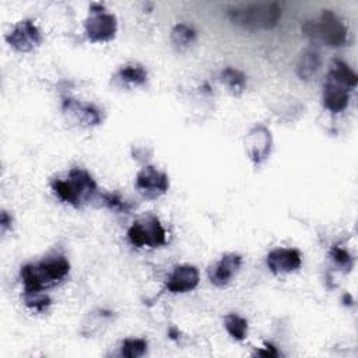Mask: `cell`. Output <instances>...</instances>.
Segmentation results:
<instances>
[{
	"label": "cell",
	"instance_id": "obj_1",
	"mask_svg": "<svg viewBox=\"0 0 358 358\" xmlns=\"http://www.w3.org/2000/svg\"><path fill=\"white\" fill-rule=\"evenodd\" d=\"M70 271V263L64 256H52L39 263L21 267L20 277L24 292H41L60 282Z\"/></svg>",
	"mask_w": 358,
	"mask_h": 358
},
{
	"label": "cell",
	"instance_id": "obj_2",
	"mask_svg": "<svg viewBox=\"0 0 358 358\" xmlns=\"http://www.w3.org/2000/svg\"><path fill=\"white\" fill-rule=\"evenodd\" d=\"M52 190L62 201L80 207L94 197L96 183L85 169L73 168L66 178L52 182Z\"/></svg>",
	"mask_w": 358,
	"mask_h": 358
},
{
	"label": "cell",
	"instance_id": "obj_3",
	"mask_svg": "<svg viewBox=\"0 0 358 358\" xmlns=\"http://www.w3.org/2000/svg\"><path fill=\"white\" fill-rule=\"evenodd\" d=\"M228 17L234 24L246 29H270L278 22L281 8L273 1L253 3L229 10Z\"/></svg>",
	"mask_w": 358,
	"mask_h": 358
},
{
	"label": "cell",
	"instance_id": "obj_4",
	"mask_svg": "<svg viewBox=\"0 0 358 358\" xmlns=\"http://www.w3.org/2000/svg\"><path fill=\"white\" fill-rule=\"evenodd\" d=\"M303 29L308 35L319 38L327 46L338 48L347 42V28L344 22L330 10H323L319 21L306 22Z\"/></svg>",
	"mask_w": 358,
	"mask_h": 358
},
{
	"label": "cell",
	"instance_id": "obj_5",
	"mask_svg": "<svg viewBox=\"0 0 358 358\" xmlns=\"http://www.w3.org/2000/svg\"><path fill=\"white\" fill-rule=\"evenodd\" d=\"M129 241L138 248H158L165 245L166 232L159 220L154 215H145L134 221L127 231Z\"/></svg>",
	"mask_w": 358,
	"mask_h": 358
},
{
	"label": "cell",
	"instance_id": "obj_6",
	"mask_svg": "<svg viewBox=\"0 0 358 358\" xmlns=\"http://www.w3.org/2000/svg\"><path fill=\"white\" fill-rule=\"evenodd\" d=\"M85 34L92 42H108L115 38L117 31L116 17L106 13L102 4L94 3L90 7V17L84 22Z\"/></svg>",
	"mask_w": 358,
	"mask_h": 358
},
{
	"label": "cell",
	"instance_id": "obj_7",
	"mask_svg": "<svg viewBox=\"0 0 358 358\" xmlns=\"http://www.w3.org/2000/svg\"><path fill=\"white\" fill-rule=\"evenodd\" d=\"M6 41L13 49L27 53L42 43V35L32 20H22L6 35Z\"/></svg>",
	"mask_w": 358,
	"mask_h": 358
},
{
	"label": "cell",
	"instance_id": "obj_8",
	"mask_svg": "<svg viewBox=\"0 0 358 358\" xmlns=\"http://www.w3.org/2000/svg\"><path fill=\"white\" fill-rule=\"evenodd\" d=\"M136 187L144 197L157 199L169 189V179L166 173L152 165H147L137 173Z\"/></svg>",
	"mask_w": 358,
	"mask_h": 358
},
{
	"label": "cell",
	"instance_id": "obj_9",
	"mask_svg": "<svg viewBox=\"0 0 358 358\" xmlns=\"http://www.w3.org/2000/svg\"><path fill=\"white\" fill-rule=\"evenodd\" d=\"M273 138L270 130L263 124L253 126L246 136V150L253 164H262L271 151Z\"/></svg>",
	"mask_w": 358,
	"mask_h": 358
},
{
	"label": "cell",
	"instance_id": "obj_10",
	"mask_svg": "<svg viewBox=\"0 0 358 358\" xmlns=\"http://www.w3.org/2000/svg\"><path fill=\"white\" fill-rule=\"evenodd\" d=\"M301 253L294 248H277L273 249L267 257V267L273 274L292 273L301 266Z\"/></svg>",
	"mask_w": 358,
	"mask_h": 358
},
{
	"label": "cell",
	"instance_id": "obj_11",
	"mask_svg": "<svg viewBox=\"0 0 358 358\" xmlns=\"http://www.w3.org/2000/svg\"><path fill=\"white\" fill-rule=\"evenodd\" d=\"M199 270L190 264H180L173 268L166 281V289L172 294H185L197 287Z\"/></svg>",
	"mask_w": 358,
	"mask_h": 358
},
{
	"label": "cell",
	"instance_id": "obj_12",
	"mask_svg": "<svg viewBox=\"0 0 358 358\" xmlns=\"http://www.w3.org/2000/svg\"><path fill=\"white\" fill-rule=\"evenodd\" d=\"M242 264V256L238 253H225L211 268L210 281L217 287H225L231 282Z\"/></svg>",
	"mask_w": 358,
	"mask_h": 358
},
{
	"label": "cell",
	"instance_id": "obj_13",
	"mask_svg": "<svg viewBox=\"0 0 358 358\" xmlns=\"http://www.w3.org/2000/svg\"><path fill=\"white\" fill-rule=\"evenodd\" d=\"M322 101H323V106L330 112H334V113L341 112L347 108L350 102V88L327 77L326 83L323 84Z\"/></svg>",
	"mask_w": 358,
	"mask_h": 358
},
{
	"label": "cell",
	"instance_id": "obj_14",
	"mask_svg": "<svg viewBox=\"0 0 358 358\" xmlns=\"http://www.w3.org/2000/svg\"><path fill=\"white\" fill-rule=\"evenodd\" d=\"M63 108L67 109L69 112H76L77 115L80 113V120L84 122L85 124H98L101 122L99 110L94 105L80 103L76 99H66L63 103Z\"/></svg>",
	"mask_w": 358,
	"mask_h": 358
},
{
	"label": "cell",
	"instance_id": "obj_15",
	"mask_svg": "<svg viewBox=\"0 0 358 358\" xmlns=\"http://www.w3.org/2000/svg\"><path fill=\"white\" fill-rule=\"evenodd\" d=\"M220 80L234 95H241L246 88L245 74L234 67H225L220 74Z\"/></svg>",
	"mask_w": 358,
	"mask_h": 358
},
{
	"label": "cell",
	"instance_id": "obj_16",
	"mask_svg": "<svg viewBox=\"0 0 358 358\" xmlns=\"http://www.w3.org/2000/svg\"><path fill=\"white\" fill-rule=\"evenodd\" d=\"M329 78L336 80L341 84H344L348 88H354L357 85V76L355 73L341 60H333L330 64V70L327 74Z\"/></svg>",
	"mask_w": 358,
	"mask_h": 358
},
{
	"label": "cell",
	"instance_id": "obj_17",
	"mask_svg": "<svg viewBox=\"0 0 358 358\" xmlns=\"http://www.w3.org/2000/svg\"><path fill=\"white\" fill-rule=\"evenodd\" d=\"M116 78L129 85H143L147 81V71L140 64H127L116 73Z\"/></svg>",
	"mask_w": 358,
	"mask_h": 358
},
{
	"label": "cell",
	"instance_id": "obj_18",
	"mask_svg": "<svg viewBox=\"0 0 358 358\" xmlns=\"http://www.w3.org/2000/svg\"><path fill=\"white\" fill-rule=\"evenodd\" d=\"M224 326H225L228 334L236 341H242L248 336V322H246V319H243L242 316H239L236 313L225 315Z\"/></svg>",
	"mask_w": 358,
	"mask_h": 358
},
{
	"label": "cell",
	"instance_id": "obj_19",
	"mask_svg": "<svg viewBox=\"0 0 358 358\" xmlns=\"http://www.w3.org/2000/svg\"><path fill=\"white\" fill-rule=\"evenodd\" d=\"M320 66V59L316 52H306L301 56L298 66H296V74L303 78L309 80L312 76L316 74Z\"/></svg>",
	"mask_w": 358,
	"mask_h": 358
},
{
	"label": "cell",
	"instance_id": "obj_20",
	"mask_svg": "<svg viewBox=\"0 0 358 358\" xmlns=\"http://www.w3.org/2000/svg\"><path fill=\"white\" fill-rule=\"evenodd\" d=\"M196 39V32L186 24H176L171 31V42L178 49H185L192 45Z\"/></svg>",
	"mask_w": 358,
	"mask_h": 358
},
{
	"label": "cell",
	"instance_id": "obj_21",
	"mask_svg": "<svg viewBox=\"0 0 358 358\" xmlns=\"http://www.w3.org/2000/svg\"><path fill=\"white\" fill-rule=\"evenodd\" d=\"M147 352V341L143 338H126L122 343L120 354L127 358H138Z\"/></svg>",
	"mask_w": 358,
	"mask_h": 358
},
{
	"label": "cell",
	"instance_id": "obj_22",
	"mask_svg": "<svg viewBox=\"0 0 358 358\" xmlns=\"http://www.w3.org/2000/svg\"><path fill=\"white\" fill-rule=\"evenodd\" d=\"M24 301L25 305L31 309H35L38 312L45 310L50 305V298L41 292H24Z\"/></svg>",
	"mask_w": 358,
	"mask_h": 358
},
{
	"label": "cell",
	"instance_id": "obj_23",
	"mask_svg": "<svg viewBox=\"0 0 358 358\" xmlns=\"http://www.w3.org/2000/svg\"><path fill=\"white\" fill-rule=\"evenodd\" d=\"M329 256H330V259L334 262V264H337L338 267H341V268H344V270H347V271H348V270L352 267V264H354L352 257H351L350 253H348L345 249H343V248H338V246L331 248V250L329 252Z\"/></svg>",
	"mask_w": 358,
	"mask_h": 358
},
{
	"label": "cell",
	"instance_id": "obj_24",
	"mask_svg": "<svg viewBox=\"0 0 358 358\" xmlns=\"http://www.w3.org/2000/svg\"><path fill=\"white\" fill-rule=\"evenodd\" d=\"M102 200H103L105 206H108L110 210L120 211V213H129L133 207L130 203L122 200V197L116 193H103Z\"/></svg>",
	"mask_w": 358,
	"mask_h": 358
},
{
	"label": "cell",
	"instance_id": "obj_25",
	"mask_svg": "<svg viewBox=\"0 0 358 358\" xmlns=\"http://www.w3.org/2000/svg\"><path fill=\"white\" fill-rule=\"evenodd\" d=\"M255 355H262V357H277L278 351L271 345V344H266L264 350H257L255 352Z\"/></svg>",
	"mask_w": 358,
	"mask_h": 358
},
{
	"label": "cell",
	"instance_id": "obj_26",
	"mask_svg": "<svg viewBox=\"0 0 358 358\" xmlns=\"http://www.w3.org/2000/svg\"><path fill=\"white\" fill-rule=\"evenodd\" d=\"M11 224V217H8V214L6 211L1 213V229L6 231Z\"/></svg>",
	"mask_w": 358,
	"mask_h": 358
}]
</instances>
